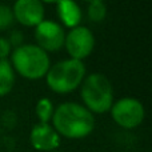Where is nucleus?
Returning a JSON list of instances; mask_svg holds the SVG:
<instances>
[{"mask_svg": "<svg viewBox=\"0 0 152 152\" xmlns=\"http://www.w3.org/2000/svg\"><path fill=\"white\" fill-rule=\"evenodd\" d=\"M53 129L68 139H81L95 128V118L84 105L67 102L56 107L52 115Z\"/></svg>", "mask_w": 152, "mask_h": 152, "instance_id": "obj_1", "label": "nucleus"}, {"mask_svg": "<svg viewBox=\"0 0 152 152\" xmlns=\"http://www.w3.org/2000/svg\"><path fill=\"white\" fill-rule=\"evenodd\" d=\"M10 63L19 75L31 80L45 76L51 67L48 53L36 44H21L16 47Z\"/></svg>", "mask_w": 152, "mask_h": 152, "instance_id": "obj_2", "label": "nucleus"}, {"mask_svg": "<svg viewBox=\"0 0 152 152\" xmlns=\"http://www.w3.org/2000/svg\"><path fill=\"white\" fill-rule=\"evenodd\" d=\"M81 99L89 112L104 113L113 104V89L108 77L103 74H91L81 81Z\"/></svg>", "mask_w": 152, "mask_h": 152, "instance_id": "obj_3", "label": "nucleus"}, {"mask_svg": "<svg viewBox=\"0 0 152 152\" xmlns=\"http://www.w3.org/2000/svg\"><path fill=\"white\" fill-rule=\"evenodd\" d=\"M86 77V66L81 60L68 59L50 67L45 74L47 84L53 92L67 94L72 92Z\"/></svg>", "mask_w": 152, "mask_h": 152, "instance_id": "obj_4", "label": "nucleus"}, {"mask_svg": "<svg viewBox=\"0 0 152 152\" xmlns=\"http://www.w3.org/2000/svg\"><path fill=\"white\" fill-rule=\"evenodd\" d=\"M111 115L116 124L123 128H136L144 120V107L137 99L123 97L113 103L111 107Z\"/></svg>", "mask_w": 152, "mask_h": 152, "instance_id": "obj_5", "label": "nucleus"}, {"mask_svg": "<svg viewBox=\"0 0 152 152\" xmlns=\"http://www.w3.org/2000/svg\"><path fill=\"white\" fill-rule=\"evenodd\" d=\"M64 45H66L67 52L69 53L71 59L83 61V59L91 55L92 50H94L95 37L87 27L79 26L72 28L66 35Z\"/></svg>", "mask_w": 152, "mask_h": 152, "instance_id": "obj_6", "label": "nucleus"}, {"mask_svg": "<svg viewBox=\"0 0 152 152\" xmlns=\"http://www.w3.org/2000/svg\"><path fill=\"white\" fill-rule=\"evenodd\" d=\"M35 39L37 47L43 51H56L64 45L66 32L59 23L52 20H43L39 26L35 27Z\"/></svg>", "mask_w": 152, "mask_h": 152, "instance_id": "obj_7", "label": "nucleus"}, {"mask_svg": "<svg viewBox=\"0 0 152 152\" xmlns=\"http://www.w3.org/2000/svg\"><path fill=\"white\" fill-rule=\"evenodd\" d=\"M12 12L13 18L27 27H36L44 20V5L39 0H18Z\"/></svg>", "mask_w": 152, "mask_h": 152, "instance_id": "obj_8", "label": "nucleus"}, {"mask_svg": "<svg viewBox=\"0 0 152 152\" xmlns=\"http://www.w3.org/2000/svg\"><path fill=\"white\" fill-rule=\"evenodd\" d=\"M29 140L35 150L52 152L60 145V135L48 123H37L32 127Z\"/></svg>", "mask_w": 152, "mask_h": 152, "instance_id": "obj_9", "label": "nucleus"}, {"mask_svg": "<svg viewBox=\"0 0 152 152\" xmlns=\"http://www.w3.org/2000/svg\"><path fill=\"white\" fill-rule=\"evenodd\" d=\"M58 7L59 19L63 21V24L68 28L79 27L81 21V10L75 1L71 0H63V1L56 3Z\"/></svg>", "mask_w": 152, "mask_h": 152, "instance_id": "obj_10", "label": "nucleus"}, {"mask_svg": "<svg viewBox=\"0 0 152 152\" xmlns=\"http://www.w3.org/2000/svg\"><path fill=\"white\" fill-rule=\"evenodd\" d=\"M15 84V74L11 63L7 59H0V96H4Z\"/></svg>", "mask_w": 152, "mask_h": 152, "instance_id": "obj_11", "label": "nucleus"}, {"mask_svg": "<svg viewBox=\"0 0 152 152\" xmlns=\"http://www.w3.org/2000/svg\"><path fill=\"white\" fill-rule=\"evenodd\" d=\"M107 15V5L102 0H92L88 3V18L94 23H100Z\"/></svg>", "mask_w": 152, "mask_h": 152, "instance_id": "obj_12", "label": "nucleus"}, {"mask_svg": "<svg viewBox=\"0 0 152 152\" xmlns=\"http://www.w3.org/2000/svg\"><path fill=\"white\" fill-rule=\"evenodd\" d=\"M53 111H55V108H53L52 102L47 97H43L36 103L35 112H36L37 118L40 119V123H48V120L52 119Z\"/></svg>", "mask_w": 152, "mask_h": 152, "instance_id": "obj_13", "label": "nucleus"}, {"mask_svg": "<svg viewBox=\"0 0 152 152\" xmlns=\"http://www.w3.org/2000/svg\"><path fill=\"white\" fill-rule=\"evenodd\" d=\"M13 12L12 8L5 4H0V29L8 28L13 23Z\"/></svg>", "mask_w": 152, "mask_h": 152, "instance_id": "obj_14", "label": "nucleus"}, {"mask_svg": "<svg viewBox=\"0 0 152 152\" xmlns=\"http://www.w3.org/2000/svg\"><path fill=\"white\" fill-rule=\"evenodd\" d=\"M11 43L7 37H0V59H7L11 53Z\"/></svg>", "mask_w": 152, "mask_h": 152, "instance_id": "obj_15", "label": "nucleus"}, {"mask_svg": "<svg viewBox=\"0 0 152 152\" xmlns=\"http://www.w3.org/2000/svg\"><path fill=\"white\" fill-rule=\"evenodd\" d=\"M21 40H23V37H21V34L19 31H15L12 34V36L10 37V39H8V42L11 43V45H21L20 43H21Z\"/></svg>", "mask_w": 152, "mask_h": 152, "instance_id": "obj_16", "label": "nucleus"}, {"mask_svg": "<svg viewBox=\"0 0 152 152\" xmlns=\"http://www.w3.org/2000/svg\"><path fill=\"white\" fill-rule=\"evenodd\" d=\"M52 152H60V151H52Z\"/></svg>", "mask_w": 152, "mask_h": 152, "instance_id": "obj_17", "label": "nucleus"}]
</instances>
